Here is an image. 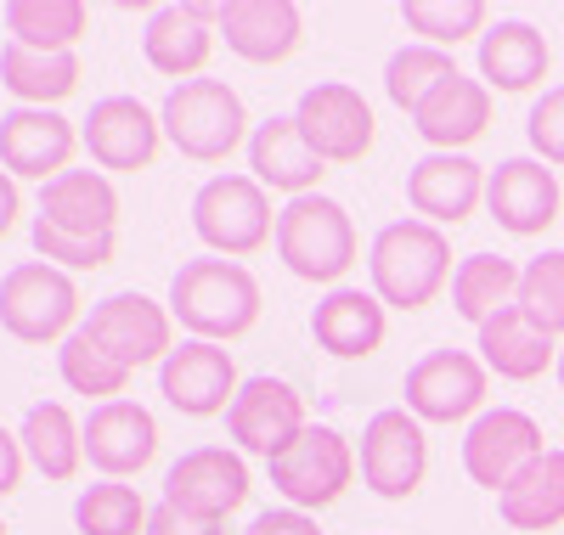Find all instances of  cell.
Listing matches in <instances>:
<instances>
[{"label":"cell","instance_id":"1","mask_svg":"<svg viewBox=\"0 0 564 535\" xmlns=\"http://www.w3.org/2000/svg\"><path fill=\"white\" fill-rule=\"evenodd\" d=\"M170 316L193 338L231 345L260 321V282L238 260H186L170 282Z\"/></svg>","mask_w":564,"mask_h":535},{"label":"cell","instance_id":"2","mask_svg":"<svg viewBox=\"0 0 564 535\" xmlns=\"http://www.w3.org/2000/svg\"><path fill=\"white\" fill-rule=\"evenodd\" d=\"M367 271H372V294L384 299V310H423L452 282V242L430 220H390L372 237Z\"/></svg>","mask_w":564,"mask_h":535},{"label":"cell","instance_id":"3","mask_svg":"<svg viewBox=\"0 0 564 535\" xmlns=\"http://www.w3.org/2000/svg\"><path fill=\"white\" fill-rule=\"evenodd\" d=\"M356 254L361 242L345 204L305 192V198H289V209H276V260L300 282H339L356 265Z\"/></svg>","mask_w":564,"mask_h":535},{"label":"cell","instance_id":"4","mask_svg":"<svg viewBox=\"0 0 564 535\" xmlns=\"http://www.w3.org/2000/svg\"><path fill=\"white\" fill-rule=\"evenodd\" d=\"M164 135L181 159H198V164H226L231 153L254 135L249 113H243V96L231 90L226 79H186L164 96Z\"/></svg>","mask_w":564,"mask_h":535},{"label":"cell","instance_id":"5","mask_svg":"<svg viewBox=\"0 0 564 535\" xmlns=\"http://www.w3.org/2000/svg\"><path fill=\"white\" fill-rule=\"evenodd\" d=\"M0 327L23 338V345H63V338H74L85 327L74 276L45 260L12 265L0 276Z\"/></svg>","mask_w":564,"mask_h":535},{"label":"cell","instance_id":"6","mask_svg":"<svg viewBox=\"0 0 564 535\" xmlns=\"http://www.w3.org/2000/svg\"><path fill=\"white\" fill-rule=\"evenodd\" d=\"M193 231L204 249H215L226 260H243L276 237V209L254 175H215L193 198Z\"/></svg>","mask_w":564,"mask_h":535},{"label":"cell","instance_id":"7","mask_svg":"<svg viewBox=\"0 0 564 535\" xmlns=\"http://www.w3.org/2000/svg\"><path fill=\"white\" fill-rule=\"evenodd\" d=\"M271 468V484L282 496H289V507L300 513H316V507H334L345 491H350V479H356V451L339 428H327V423H311L300 440L282 451Z\"/></svg>","mask_w":564,"mask_h":535},{"label":"cell","instance_id":"8","mask_svg":"<svg viewBox=\"0 0 564 535\" xmlns=\"http://www.w3.org/2000/svg\"><path fill=\"white\" fill-rule=\"evenodd\" d=\"M423 473H430V440L423 423L406 406H384L372 412L361 428V484L384 502H406L417 496Z\"/></svg>","mask_w":564,"mask_h":535},{"label":"cell","instance_id":"9","mask_svg":"<svg viewBox=\"0 0 564 535\" xmlns=\"http://www.w3.org/2000/svg\"><path fill=\"white\" fill-rule=\"evenodd\" d=\"M542 451H547L542 446V423L531 412H520V406H491V412H480L475 423H468V434H463V468H468V479H475L480 491H497V496Z\"/></svg>","mask_w":564,"mask_h":535},{"label":"cell","instance_id":"10","mask_svg":"<svg viewBox=\"0 0 564 535\" xmlns=\"http://www.w3.org/2000/svg\"><path fill=\"white\" fill-rule=\"evenodd\" d=\"M305 428H311L305 423V395L282 378H249L238 389V401H231V412H226L231 446L249 451V457H265V462H276Z\"/></svg>","mask_w":564,"mask_h":535},{"label":"cell","instance_id":"11","mask_svg":"<svg viewBox=\"0 0 564 535\" xmlns=\"http://www.w3.org/2000/svg\"><path fill=\"white\" fill-rule=\"evenodd\" d=\"M85 332L119 361V367H164L170 350H175V316L170 305L148 299V294H113L102 305H90L85 316Z\"/></svg>","mask_w":564,"mask_h":535},{"label":"cell","instance_id":"12","mask_svg":"<svg viewBox=\"0 0 564 535\" xmlns=\"http://www.w3.org/2000/svg\"><path fill=\"white\" fill-rule=\"evenodd\" d=\"M238 361L226 345L209 338H181L170 350V361L159 367V395L181 412V417H220L238 401Z\"/></svg>","mask_w":564,"mask_h":535},{"label":"cell","instance_id":"13","mask_svg":"<svg viewBox=\"0 0 564 535\" xmlns=\"http://www.w3.org/2000/svg\"><path fill=\"white\" fill-rule=\"evenodd\" d=\"M294 119L322 164H361L372 153V108L356 85H339V79L311 85L300 96Z\"/></svg>","mask_w":564,"mask_h":535},{"label":"cell","instance_id":"14","mask_svg":"<svg viewBox=\"0 0 564 535\" xmlns=\"http://www.w3.org/2000/svg\"><path fill=\"white\" fill-rule=\"evenodd\" d=\"M406 412L417 423H463L486 412V361L468 350H430L406 372Z\"/></svg>","mask_w":564,"mask_h":535},{"label":"cell","instance_id":"15","mask_svg":"<svg viewBox=\"0 0 564 535\" xmlns=\"http://www.w3.org/2000/svg\"><path fill=\"white\" fill-rule=\"evenodd\" d=\"M164 502L193 513V518H215L226 524V513H238L249 502V462L226 446H198L170 462L164 473Z\"/></svg>","mask_w":564,"mask_h":535},{"label":"cell","instance_id":"16","mask_svg":"<svg viewBox=\"0 0 564 535\" xmlns=\"http://www.w3.org/2000/svg\"><path fill=\"white\" fill-rule=\"evenodd\" d=\"M79 141L97 170H119V175H135L159 159V141H164V119L135 102V96H102L90 119L79 124Z\"/></svg>","mask_w":564,"mask_h":535},{"label":"cell","instance_id":"17","mask_svg":"<svg viewBox=\"0 0 564 535\" xmlns=\"http://www.w3.org/2000/svg\"><path fill=\"white\" fill-rule=\"evenodd\" d=\"M79 148V130L52 108H12L0 113V170L12 181H57Z\"/></svg>","mask_w":564,"mask_h":535},{"label":"cell","instance_id":"18","mask_svg":"<svg viewBox=\"0 0 564 535\" xmlns=\"http://www.w3.org/2000/svg\"><path fill=\"white\" fill-rule=\"evenodd\" d=\"M486 170L475 159H463V153H430V159H417L406 170V204L417 220H430V226H463L468 215H475L486 204Z\"/></svg>","mask_w":564,"mask_h":535},{"label":"cell","instance_id":"19","mask_svg":"<svg viewBox=\"0 0 564 535\" xmlns=\"http://www.w3.org/2000/svg\"><path fill=\"white\" fill-rule=\"evenodd\" d=\"M159 457V423L135 401H108L90 406L85 417V462L102 479H130Z\"/></svg>","mask_w":564,"mask_h":535},{"label":"cell","instance_id":"20","mask_svg":"<svg viewBox=\"0 0 564 535\" xmlns=\"http://www.w3.org/2000/svg\"><path fill=\"white\" fill-rule=\"evenodd\" d=\"M558 175L542 159H502L486 181V209L502 231L513 237H536L558 220Z\"/></svg>","mask_w":564,"mask_h":535},{"label":"cell","instance_id":"21","mask_svg":"<svg viewBox=\"0 0 564 535\" xmlns=\"http://www.w3.org/2000/svg\"><path fill=\"white\" fill-rule=\"evenodd\" d=\"M215 23H220V7H204V0H186V7H159L141 29V57H148L159 74L170 79H193L204 74L209 52H215Z\"/></svg>","mask_w":564,"mask_h":535},{"label":"cell","instance_id":"22","mask_svg":"<svg viewBox=\"0 0 564 535\" xmlns=\"http://www.w3.org/2000/svg\"><path fill=\"white\" fill-rule=\"evenodd\" d=\"M215 34H226L243 63H289L300 52L305 18L294 0H226Z\"/></svg>","mask_w":564,"mask_h":535},{"label":"cell","instance_id":"23","mask_svg":"<svg viewBox=\"0 0 564 535\" xmlns=\"http://www.w3.org/2000/svg\"><path fill=\"white\" fill-rule=\"evenodd\" d=\"M40 220L68 237H113L119 226V192L102 170H63L40 186Z\"/></svg>","mask_w":564,"mask_h":535},{"label":"cell","instance_id":"24","mask_svg":"<svg viewBox=\"0 0 564 535\" xmlns=\"http://www.w3.org/2000/svg\"><path fill=\"white\" fill-rule=\"evenodd\" d=\"M390 316L379 294H361V287H334L316 310H311V338L334 356V361H367L384 345Z\"/></svg>","mask_w":564,"mask_h":535},{"label":"cell","instance_id":"25","mask_svg":"<svg viewBox=\"0 0 564 535\" xmlns=\"http://www.w3.org/2000/svg\"><path fill=\"white\" fill-rule=\"evenodd\" d=\"M249 170H254L260 186L289 192V198H305V192H316V181L327 175V164L311 153V141H305L294 113H276V119L254 124V135H249Z\"/></svg>","mask_w":564,"mask_h":535},{"label":"cell","instance_id":"26","mask_svg":"<svg viewBox=\"0 0 564 535\" xmlns=\"http://www.w3.org/2000/svg\"><path fill=\"white\" fill-rule=\"evenodd\" d=\"M486 124H491V85L468 79V74H452L430 102L412 113V130L430 141L435 153H457L468 141H480Z\"/></svg>","mask_w":564,"mask_h":535},{"label":"cell","instance_id":"27","mask_svg":"<svg viewBox=\"0 0 564 535\" xmlns=\"http://www.w3.org/2000/svg\"><path fill=\"white\" fill-rule=\"evenodd\" d=\"M480 361H486V372H497L508 383H531L547 367H558V345L520 305H508L502 316H491L480 327Z\"/></svg>","mask_w":564,"mask_h":535},{"label":"cell","instance_id":"28","mask_svg":"<svg viewBox=\"0 0 564 535\" xmlns=\"http://www.w3.org/2000/svg\"><path fill=\"white\" fill-rule=\"evenodd\" d=\"M547 63L553 57H547L542 29H531L520 18H508V23H497V29L480 34V79L491 90L520 96V90H531V85L547 79Z\"/></svg>","mask_w":564,"mask_h":535},{"label":"cell","instance_id":"29","mask_svg":"<svg viewBox=\"0 0 564 535\" xmlns=\"http://www.w3.org/2000/svg\"><path fill=\"white\" fill-rule=\"evenodd\" d=\"M0 85L23 108H52L79 90V57L74 52H29V45L7 40L0 45Z\"/></svg>","mask_w":564,"mask_h":535},{"label":"cell","instance_id":"30","mask_svg":"<svg viewBox=\"0 0 564 535\" xmlns=\"http://www.w3.org/2000/svg\"><path fill=\"white\" fill-rule=\"evenodd\" d=\"M497 513H502L508 529H525V535H542V529L564 524V451H542L497 496Z\"/></svg>","mask_w":564,"mask_h":535},{"label":"cell","instance_id":"31","mask_svg":"<svg viewBox=\"0 0 564 535\" xmlns=\"http://www.w3.org/2000/svg\"><path fill=\"white\" fill-rule=\"evenodd\" d=\"M18 440H23V457H29L45 479H74L79 462H85V423H74V412H68L63 401L29 406Z\"/></svg>","mask_w":564,"mask_h":535},{"label":"cell","instance_id":"32","mask_svg":"<svg viewBox=\"0 0 564 535\" xmlns=\"http://www.w3.org/2000/svg\"><path fill=\"white\" fill-rule=\"evenodd\" d=\"M508 305H520V265L502 260V254H468V260H457V271H452V310L463 321L486 327Z\"/></svg>","mask_w":564,"mask_h":535},{"label":"cell","instance_id":"33","mask_svg":"<svg viewBox=\"0 0 564 535\" xmlns=\"http://www.w3.org/2000/svg\"><path fill=\"white\" fill-rule=\"evenodd\" d=\"M85 23V0H12L7 7V34L29 52H74Z\"/></svg>","mask_w":564,"mask_h":535},{"label":"cell","instance_id":"34","mask_svg":"<svg viewBox=\"0 0 564 535\" xmlns=\"http://www.w3.org/2000/svg\"><path fill=\"white\" fill-rule=\"evenodd\" d=\"M57 372H63V383L74 389V395L97 401V406L124 401V389H130V367H119V361H113L85 327L57 345Z\"/></svg>","mask_w":564,"mask_h":535},{"label":"cell","instance_id":"35","mask_svg":"<svg viewBox=\"0 0 564 535\" xmlns=\"http://www.w3.org/2000/svg\"><path fill=\"white\" fill-rule=\"evenodd\" d=\"M148 518H153V507L141 502L135 484H119V479L85 484L74 502L79 535H148Z\"/></svg>","mask_w":564,"mask_h":535},{"label":"cell","instance_id":"36","mask_svg":"<svg viewBox=\"0 0 564 535\" xmlns=\"http://www.w3.org/2000/svg\"><path fill=\"white\" fill-rule=\"evenodd\" d=\"M452 74H463V68L441 52V45H401V52L384 63V96L401 113H417Z\"/></svg>","mask_w":564,"mask_h":535},{"label":"cell","instance_id":"37","mask_svg":"<svg viewBox=\"0 0 564 535\" xmlns=\"http://www.w3.org/2000/svg\"><path fill=\"white\" fill-rule=\"evenodd\" d=\"M401 23L412 34H423V45H457V40H475L486 34V0H406Z\"/></svg>","mask_w":564,"mask_h":535},{"label":"cell","instance_id":"38","mask_svg":"<svg viewBox=\"0 0 564 535\" xmlns=\"http://www.w3.org/2000/svg\"><path fill=\"white\" fill-rule=\"evenodd\" d=\"M520 310L547 338H564V249H547L520 271Z\"/></svg>","mask_w":564,"mask_h":535},{"label":"cell","instance_id":"39","mask_svg":"<svg viewBox=\"0 0 564 535\" xmlns=\"http://www.w3.org/2000/svg\"><path fill=\"white\" fill-rule=\"evenodd\" d=\"M34 249L45 265H57V271H102L119 249V237H68L57 226H45L34 215Z\"/></svg>","mask_w":564,"mask_h":535},{"label":"cell","instance_id":"40","mask_svg":"<svg viewBox=\"0 0 564 535\" xmlns=\"http://www.w3.org/2000/svg\"><path fill=\"white\" fill-rule=\"evenodd\" d=\"M525 135H531V148H536L542 164H564V85L542 90V102L525 119Z\"/></svg>","mask_w":564,"mask_h":535},{"label":"cell","instance_id":"41","mask_svg":"<svg viewBox=\"0 0 564 535\" xmlns=\"http://www.w3.org/2000/svg\"><path fill=\"white\" fill-rule=\"evenodd\" d=\"M148 535H226V529H220L215 518H193V513H181V507L159 502L153 518H148Z\"/></svg>","mask_w":564,"mask_h":535},{"label":"cell","instance_id":"42","mask_svg":"<svg viewBox=\"0 0 564 535\" xmlns=\"http://www.w3.org/2000/svg\"><path fill=\"white\" fill-rule=\"evenodd\" d=\"M243 535H327V529H316V518L300 513V507H271V513H260Z\"/></svg>","mask_w":564,"mask_h":535},{"label":"cell","instance_id":"43","mask_svg":"<svg viewBox=\"0 0 564 535\" xmlns=\"http://www.w3.org/2000/svg\"><path fill=\"white\" fill-rule=\"evenodd\" d=\"M23 440H18V434L12 428H0V502H7L12 491H18V484H23Z\"/></svg>","mask_w":564,"mask_h":535},{"label":"cell","instance_id":"44","mask_svg":"<svg viewBox=\"0 0 564 535\" xmlns=\"http://www.w3.org/2000/svg\"><path fill=\"white\" fill-rule=\"evenodd\" d=\"M12 220H18V181L0 170V237L12 231Z\"/></svg>","mask_w":564,"mask_h":535},{"label":"cell","instance_id":"45","mask_svg":"<svg viewBox=\"0 0 564 535\" xmlns=\"http://www.w3.org/2000/svg\"><path fill=\"white\" fill-rule=\"evenodd\" d=\"M558 383H564V345H558Z\"/></svg>","mask_w":564,"mask_h":535},{"label":"cell","instance_id":"46","mask_svg":"<svg viewBox=\"0 0 564 535\" xmlns=\"http://www.w3.org/2000/svg\"><path fill=\"white\" fill-rule=\"evenodd\" d=\"M0 535H7V524H0Z\"/></svg>","mask_w":564,"mask_h":535}]
</instances>
